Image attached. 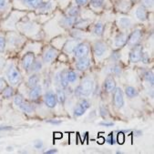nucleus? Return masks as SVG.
<instances>
[{
    "mask_svg": "<svg viewBox=\"0 0 154 154\" xmlns=\"http://www.w3.org/2000/svg\"><path fill=\"white\" fill-rule=\"evenodd\" d=\"M94 89V81L89 78H86L82 80L79 86L75 89V95L79 98L88 97Z\"/></svg>",
    "mask_w": 154,
    "mask_h": 154,
    "instance_id": "nucleus-1",
    "label": "nucleus"
},
{
    "mask_svg": "<svg viewBox=\"0 0 154 154\" xmlns=\"http://www.w3.org/2000/svg\"><path fill=\"white\" fill-rule=\"evenodd\" d=\"M7 78H8L9 83L13 86L17 85L21 81V74L17 70V69L13 65H11L8 68V69L7 71Z\"/></svg>",
    "mask_w": 154,
    "mask_h": 154,
    "instance_id": "nucleus-2",
    "label": "nucleus"
},
{
    "mask_svg": "<svg viewBox=\"0 0 154 154\" xmlns=\"http://www.w3.org/2000/svg\"><path fill=\"white\" fill-rule=\"evenodd\" d=\"M112 102L117 109H121L124 106V95L120 88H115L113 90Z\"/></svg>",
    "mask_w": 154,
    "mask_h": 154,
    "instance_id": "nucleus-3",
    "label": "nucleus"
},
{
    "mask_svg": "<svg viewBox=\"0 0 154 154\" xmlns=\"http://www.w3.org/2000/svg\"><path fill=\"white\" fill-rule=\"evenodd\" d=\"M142 53H143V48L140 44H137L133 46L130 52V61L131 63L140 62Z\"/></svg>",
    "mask_w": 154,
    "mask_h": 154,
    "instance_id": "nucleus-4",
    "label": "nucleus"
},
{
    "mask_svg": "<svg viewBox=\"0 0 154 154\" xmlns=\"http://www.w3.org/2000/svg\"><path fill=\"white\" fill-rule=\"evenodd\" d=\"M89 53V46L87 43H79L74 50V57L76 58H80L83 57H88Z\"/></svg>",
    "mask_w": 154,
    "mask_h": 154,
    "instance_id": "nucleus-5",
    "label": "nucleus"
},
{
    "mask_svg": "<svg viewBox=\"0 0 154 154\" xmlns=\"http://www.w3.org/2000/svg\"><path fill=\"white\" fill-rule=\"evenodd\" d=\"M141 36H142V32H141V30L137 28L135 30H133V31L131 32V34L130 35V37L127 38V43L128 46L130 47H133L137 44H139L140 38H141Z\"/></svg>",
    "mask_w": 154,
    "mask_h": 154,
    "instance_id": "nucleus-6",
    "label": "nucleus"
},
{
    "mask_svg": "<svg viewBox=\"0 0 154 154\" xmlns=\"http://www.w3.org/2000/svg\"><path fill=\"white\" fill-rule=\"evenodd\" d=\"M35 61V55L33 52H26L22 58V67L26 71H28Z\"/></svg>",
    "mask_w": 154,
    "mask_h": 154,
    "instance_id": "nucleus-7",
    "label": "nucleus"
},
{
    "mask_svg": "<svg viewBox=\"0 0 154 154\" xmlns=\"http://www.w3.org/2000/svg\"><path fill=\"white\" fill-rule=\"evenodd\" d=\"M44 102L46 104V106L49 109H54L57 106V98H56V94L52 91H48L45 94L44 97Z\"/></svg>",
    "mask_w": 154,
    "mask_h": 154,
    "instance_id": "nucleus-8",
    "label": "nucleus"
},
{
    "mask_svg": "<svg viewBox=\"0 0 154 154\" xmlns=\"http://www.w3.org/2000/svg\"><path fill=\"white\" fill-rule=\"evenodd\" d=\"M57 82L61 86L62 88H67L69 87V80H68V70L64 69L57 74L56 76Z\"/></svg>",
    "mask_w": 154,
    "mask_h": 154,
    "instance_id": "nucleus-9",
    "label": "nucleus"
},
{
    "mask_svg": "<svg viewBox=\"0 0 154 154\" xmlns=\"http://www.w3.org/2000/svg\"><path fill=\"white\" fill-rule=\"evenodd\" d=\"M75 66L79 71H85L90 66V60L88 57H83L78 58V61L76 62Z\"/></svg>",
    "mask_w": 154,
    "mask_h": 154,
    "instance_id": "nucleus-10",
    "label": "nucleus"
},
{
    "mask_svg": "<svg viewBox=\"0 0 154 154\" xmlns=\"http://www.w3.org/2000/svg\"><path fill=\"white\" fill-rule=\"evenodd\" d=\"M93 51L96 57H101L107 52V46L102 41H97L93 45Z\"/></svg>",
    "mask_w": 154,
    "mask_h": 154,
    "instance_id": "nucleus-11",
    "label": "nucleus"
},
{
    "mask_svg": "<svg viewBox=\"0 0 154 154\" xmlns=\"http://www.w3.org/2000/svg\"><path fill=\"white\" fill-rule=\"evenodd\" d=\"M135 16L137 17V19L140 22H144L148 19V11L147 9L143 7V6H139L136 8L135 11Z\"/></svg>",
    "mask_w": 154,
    "mask_h": 154,
    "instance_id": "nucleus-12",
    "label": "nucleus"
},
{
    "mask_svg": "<svg viewBox=\"0 0 154 154\" xmlns=\"http://www.w3.org/2000/svg\"><path fill=\"white\" fill-rule=\"evenodd\" d=\"M42 93V88L39 85H37L33 88H30V91L28 93V97L31 100H38Z\"/></svg>",
    "mask_w": 154,
    "mask_h": 154,
    "instance_id": "nucleus-13",
    "label": "nucleus"
},
{
    "mask_svg": "<svg viewBox=\"0 0 154 154\" xmlns=\"http://www.w3.org/2000/svg\"><path fill=\"white\" fill-rule=\"evenodd\" d=\"M116 88V81L113 78L112 75L110 76H108L105 79V82H104V88L107 92H112L114 90V88Z\"/></svg>",
    "mask_w": 154,
    "mask_h": 154,
    "instance_id": "nucleus-14",
    "label": "nucleus"
},
{
    "mask_svg": "<svg viewBox=\"0 0 154 154\" xmlns=\"http://www.w3.org/2000/svg\"><path fill=\"white\" fill-rule=\"evenodd\" d=\"M57 54V50H55L54 48H48L43 56V62L44 63H50L51 61L56 57Z\"/></svg>",
    "mask_w": 154,
    "mask_h": 154,
    "instance_id": "nucleus-15",
    "label": "nucleus"
},
{
    "mask_svg": "<svg viewBox=\"0 0 154 154\" xmlns=\"http://www.w3.org/2000/svg\"><path fill=\"white\" fill-rule=\"evenodd\" d=\"M127 36L124 33H119L115 37V46L117 48H121L127 43Z\"/></svg>",
    "mask_w": 154,
    "mask_h": 154,
    "instance_id": "nucleus-16",
    "label": "nucleus"
},
{
    "mask_svg": "<svg viewBox=\"0 0 154 154\" xmlns=\"http://www.w3.org/2000/svg\"><path fill=\"white\" fill-rule=\"evenodd\" d=\"M90 24V20L87 18H76L74 23V26L78 29H86Z\"/></svg>",
    "mask_w": 154,
    "mask_h": 154,
    "instance_id": "nucleus-17",
    "label": "nucleus"
},
{
    "mask_svg": "<svg viewBox=\"0 0 154 154\" xmlns=\"http://www.w3.org/2000/svg\"><path fill=\"white\" fill-rule=\"evenodd\" d=\"M52 8H53V3L51 1H48V2L44 1L42 5L38 8V13H41V14H47L49 11H51Z\"/></svg>",
    "mask_w": 154,
    "mask_h": 154,
    "instance_id": "nucleus-18",
    "label": "nucleus"
},
{
    "mask_svg": "<svg viewBox=\"0 0 154 154\" xmlns=\"http://www.w3.org/2000/svg\"><path fill=\"white\" fill-rule=\"evenodd\" d=\"M76 21V17H64L63 18H61L60 20V25L64 27H71L74 26V23Z\"/></svg>",
    "mask_w": 154,
    "mask_h": 154,
    "instance_id": "nucleus-19",
    "label": "nucleus"
},
{
    "mask_svg": "<svg viewBox=\"0 0 154 154\" xmlns=\"http://www.w3.org/2000/svg\"><path fill=\"white\" fill-rule=\"evenodd\" d=\"M78 40L76 39H70V40H68L64 46V50L67 52V53H72L74 52L77 45H78Z\"/></svg>",
    "mask_w": 154,
    "mask_h": 154,
    "instance_id": "nucleus-20",
    "label": "nucleus"
},
{
    "mask_svg": "<svg viewBox=\"0 0 154 154\" xmlns=\"http://www.w3.org/2000/svg\"><path fill=\"white\" fill-rule=\"evenodd\" d=\"M17 107L20 109V110H22L25 113H32L34 111V109H33L32 105L30 103H28L27 101H26L25 100Z\"/></svg>",
    "mask_w": 154,
    "mask_h": 154,
    "instance_id": "nucleus-21",
    "label": "nucleus"
},
{
    "mask_svg": "<svg viewBox=\"0 0 154 154\" xmlns=\"http://www.w3.org/2000/svg\"><path fill=\"white\" fill-rule=\"evenodd\" d=\"M104 28H105V26L102 22L99 21L95 24L94 27H93V33L95 36L97 37H101L103 32H104Z\"/></svg>",
    "mask_w": 154,
    "mask_h": 154,
    "instance_id": "nucleus-22",
    "label": "nucleus"
},
{
    "mask_svg": "<svg viewBox=\"0 0 154 154\" xmlns=\"http://www.w3.org/2000/svg\"><path fill=\"white\" fill-rule=\"evenodd\" d=\"M118 23H119V26L121 28H123V29H127V28L131 27V24H132L131 18H129L127 17H120L119 19Z\"/></svg>",
    "mask_w": 154,
    "mask_h": 154,
    "instance_id": "nucleus-23",
    "label": "nucleus"
},
{
    "mask_svg": "<svg viewBox=\"0 0 154 154\" xmlns=\"http://www.w3.org/2000/svg\"><path fill=\"white\" fill-rule=\"evenodd\" d=\"M56 98H57V100L60 104H64L66 101V99H67L65 91L62 88H57V92H56Z\"/></svg>",
    "mask_w": 154,
    "mask_h": 154,
    "instance_id": "nucleus-24",
    "label": "nucleus"
},
{
    "mask_svg": "<svg viewBox=\"0 0 154 154\" xmlns=\"http://www.w3.org/2000/svg\"><path fill=\"white\" fill-rule=\"evenodd\" d=\"M125 93H126V96L130 99H133L135 97L138 96L139 92L138 90L134 88V87H131V86H128L126 87L125 88Z\"/></svg>",
    "mask_w": 154,
    "mask_h": 154,
    "instance_id": "nucleus-25",
    "label": "nucleus"
},
{
    "mask_svg": "<svg viewBox=\"0 0 154 154\" xmlns=\"http://www.w3.org/2000/svg\"><path fill=\"white\" fill-rule=\"evenodd\" d=\"M80 14V8L79 6H73L69 8L67 11V16L71 17H78Z\"/></svg>",
    "mask_w": 154,
    "mask_h": 154,
    "instance_id": "nucleus-26",
    "label": "nucleus"
},
{
    "mask_svg": "<svg viewBox=\"0 0 154 154\" xmlns=\"http://www.w3.org/2000/svg\"><path fill=\"white\" fill-rule=\"evenodd\" d=\"M38 82H39V78L37 74H33L31 75L29 78H28V80H27V86L29 88H33L37 85H38Z\"/></svg>",
    "mask_w": 154,
    "mask_h": 154,
    "instance_id": "nucleus-27",
    "label": "nucleus"
},
{
    "mask_svg": "<svg viewBox=\"0 0 154 154\" xmlns=\"http://www.w3.org/2000/svg\"><path fill=\"white\" fill-rule=\"evenodd\" d=\"M109 72L111 75H113V76L119 77V76L121 74L122 69H121V68H120L118 64H114V65H112V66H110V67L109 68Z\"/></svg>",
    "mask_w": 154,
    "mask_h": 154,
    "instance_id": "nucleus-28",
    "label": "nucleus"
},
{
    "mask_svg": "<svg viewBox=\"0 0 154 154\" xmlns=\"http://www.w3.org/2000/svg\"><path fill=\"white\" fill-rule=\"evenodd\" d=\"M3 97L5 99H10L14 95V89L11 86H6L3 89Z\"/></svg>",
    "mask_w": 154,
    "mask_h": 154,
    "instance_id": "nucleus-29",
    "label": "nucleus"
},
{
    "mask_svg": "<svg viewBox=\"0 0 154 154\" xmlns=\"http://www.w3.org/2000/svg\"><path fill=\"white\" fill-rule=\"evenodd\" d=\"M105 0H89V5L92 8L94 9H99L101 8L104 5Z\"/></svg>",
    "mask_w": 154,
    "mask_h": 154,
    "instance_id": "nucleus-30",
    "label": "nucleus"
},
{
    "mask_svg": "<svg viewBox=\"0 0 154 154\" xmlns=\"http://www.w3.org/2000/svg\"><path fill=\"white\" fill-rule=\"evenodd\" d=\"M144 79L149 84H150V86H153V84H154V75H153V72L151 70H149L144 74Z\"/></svg>",
    "mask_w": 154,
    "mask_h": 154,
    "instance_id": "nucleus-31",
    "label": "nucleus"
},
{
    "mask_svg": "<svg viewBox=\"0 0 154 154\" xmlns=\"http://www.w3.org/2000/svg\"><path fill=\"white\" fill-rule=\"evenodd\" d=\"M42 69V62L39 60H36L33 62L31 68H30V69H31L32 72H38V71H40Z\"/></svg>",
    "mask_w": 154,
    "mask_h": 154,
    "instance_id": "nucleus-32",
    "label": "nucleus"
},
{
    "mask_svg": "<svg viewBox=\"0 0 154 154\" xmlns=\"http://www.w3.org/2000/svg\"><path fill=\"white\" fill-rule=\"evenodd\" d=\"M77 79H78L77 73L73 70H68V80H69V82L74 83V82H76Z\"/></svg>",
    "mask_w": 154,
    "mask_h": 154,
    "instance_id": "nucleus-33",
    "label": "nucleus"
},
{
    "mask_svg": "<svg viewBox=\"0 0 154 154\" xmlns=\"http://www.w3.org/2000/svg\"><path fill=\"white\" fill-rule=\"evenodd\" d=\"M154 0H141V6H143L146 9L153 8Z\"/></svg>",
    "mask_w": 154,
    "mask_h": 154,
    "instance_id": "nucleus-34",
    "label": "nucleus"
},
{
    "mask_svg": "<svg viewBox=\"0 0 154 154\" xmlns=\"http://www.w3.org/2000/svg\"><path fill=\"white\" fill-rule=\"evenodd\" d=\"M78 105H79V107H81L82 109H84L85 110H87V109H89V107H90L89 101H88V100H86V99H81V100H79V102Z\"/></svg>",
    "mask_w": 154,
    "mask_h": 154,
    "instance_id": "nucleus-35",
    "label": "nucleus"
},
{
    "mask_svg": "<svg viewBox=\"0 0 154 154\" xmlns=\"http://www.w3.org/2000/svg\"><path fill=\"white\" fill-rule=\"evenodd\" d=\"M120 57H121L120 53L118 50H114L110 55V60L113 61V62H118L120 58Z\"/></svg>",
    "mask_w": 154,
    "mask_h": 154,
    "instance_id": "nucleus-36",
    "label": "nucleus"
},
{
    "mask_svg": "<svg viewBox=\"0 0 154 154\" xmlns=\"http://www.w3.org/2000/svg\"><path fill=\"white\" fill-rule=\"evenodd\" d=\"M116 140L117 142H119V144H123L125 140V135L123 133V131H118V135L116 136Z\"/></svg>",
    "mask_w": 154,
    "mask_h": 154,
    "instance_id": "nucleus-37",
    "label": "nucleus"
},
{
    "mask_svg": "<svg viewBox=\"0 0 154 154\" xmlns=\"http://www.w3.org/2000/svg\"><path fill=\"white\" fill-rule=\"evenodd\" d=\"M85 112H86V110L78 105V106L75 108V109H74V116H75V117H80V116H82Z\"/></svg>",
    "mask_w": 154,
    "mask_h": 154,
    "instance_id": "nucleus-38",
    "label": "nucleus"
},
{
    "mask_svg": "<svg viewBox=\"0 0 154 154\" xmlns=\"http://www.w3.org/2000/svg\"><path fill=\"white\" fill-rule=\"evenodd\" d=\"M100 116L102 118H104V119L109 116V111H108L107 108L105 106H103V105L100 108Z\"/></svg>",
    "mask_w": 154,
    "mask_h": 154,
    "instance_id": "nucleus-39",
    "label": "nucleus"
},
{
    "mask_svg": "<svg viewBox=\"0 0 154 154\" xmlns=\"http://www.w3.org/2000/svg\"><path fill=\"white\" fill-rule=\"evenodd\" d=\"M106 141H107L109 144L113 145V144H115V143L117 142V140H116V137L114 136V134H113V133H110V134L108 136V138L106 139Z\"/></svg>",
    "mask_w": 154,
    "mask_h": 154,
    "instance_id": "nucleus-40",
    "label": "nucleus"
},
{
    "mask_svg": "<svg viewBox=\"0 0 154 154\" xmlns=\"http://www.w3.org/2000/svg\"><path fill=\"white\" fill-rule=\"evenodd\" d=\"M23 100H24V98H23V96L20 95V94H17V95L15 96V98H14V103H15L17 106H18Z\"/></svg>",
    "mask_w": 154,
    "mask_h": 154,
    "instance_id": "nucleus-41",
    "label": "nucleus"
},
{
    "mask_svg": "<svg viewBox=\"0 0 154 154\" xmlns=\"http://www.w3.org/2000/svg\"><path fill=\"white\" fill-rule=\"evenodd\" d=\"M6 48V39L4 37L0 36V52H4Z\"/></svg>",
    "mask_w": 154,
    "mask_h": 154,
    "instance_id": "nucleus-42",
    "label": "nucleus"
},
{
    "mask_svg": "<svg viewBox=\"0 0 154 154\" xmlns=\"http://www.w3.org/2000/svg\"><path fill=\"white\" fill-rule=\"evenodd\" d=\"M88 1L89 0H75V4L79 7H85L88 4Z\"/></svg>",
    "mask_w": 154,
    "mask_h": 154,
    "instance_id": "nucleus-43",
    "label": "nucleus"
},
{
    "mask_svg": "<svg viewBox=\"0 0 154 154\" xmlns=\"http://www.w3.org/2000/svg\"><path fill=\"white\" fill-rule=\"evenodd\" d=\"M149 60L150 59H149V57L148 53H142L140 61H142L144 64H148V63H149Z\"/></svg>",
    "mask_w": 154,
    "mask_h": 154,
    "instance_id": "nucleus-44",
    "label": "nucleus"
},
{
    "mask_svg": "<svg viewBox=\"0 0 154 154\" xmlns=\"http://www.w3.org/2000/svg\"><path fill=\"white\" fill-rule=\"evenodd\" d=\"M8 5V0H0V10H5Z\"/></svg>",
    "mask_w": 154,
    "mask_h": 154,
    "instance_id": "nucleus-45",
    "label": "nucleus"
},
{
    "mask_svg": "<svg viewBox=\"0 0 154 154\" xmlns=\"http://www.w3.org/2000/svg\"><path fill=\"white\" fill-rule=\"evenodd\" d=\"M72 36L74 37V39H76V40H79L82 38V34L79 31H78V30L72 31Z\"/></svg>",
    "mask_w": 154,
    "mask_h": 154,
    "instance_id": "nucleus-46",
    "label": "nucleus"
},
{
    "mask_svg": "<svg viewBox=\"0 0 154 154\" xmlns=\"http://www.w3.org/2000/svg\"><path fill=\"white\" fill-rule=\"evenodd\" d=\"M100 126H104V127H112L114 126V123L113 122H109V121H102L100 123Z\"/></svg>",
    "mask_w": 154,
    "mask_h": 154,
    "instance_id": "nucleus-47",
    "label": "nucleus"
},
{
    "mask_svg": "<svg viewBox=\"0 0 154 154\" xmlns=\"http://www.w3.org/2000/svg\"><path fill=\"white\" fill-rule=\"evenodd\" d=\"M47 122L49 123V124H52V125H58L61 123V120H59V119H48Z\"/></svg>",
    "mask_w": 154,
    "mask_h": 154,
    "instance_id": "nucleus-48",
    "label": "nucleus"
},
{
    "mask_svg": "<svg viewBox=\"0 0 154 154\" xmlns=\"http://www.w3.org/2000/svg\"><path fill=\"white\" fill-rule=\"evenodd\" d=\"M34 146H35V148H36V149H40L43 147V142H42L41 140H37V141L35 142Z\"/></svg>",
    "mask_w": 154,
    "mask_h": 154,
    "instance_id": "nucleus-49",
    "label": "nucleus"
},
{
    "mask_svg": "<svg viewBox=\"0 0 154 154\" xmlns=\"http://www.w3.org/2000/svg\"><path fill=\"white\" fill-rule=\"evenodd\" d=\"M6 87V80L3 78H0V91Z\"/></svg>",
    "mask_w": 154,
    "mask_h": 154,
    "instance_id": "nucleus-50",
    "label": "nucleus"
},
{
    "mask_svg": "<svg viewBox=\"0 0 154 154\" xmlns=\"http://www.w3.org/2000/svg\"><path fill=\"white\" fill-rule=\"evenodd\" d=\"M57 149H48V150L45 151L46 154H54V153H57Z\"/></svg>",
    "mask_w": 154,
    "mask_h": 154,
    "instance_id": "nucleus-51",
    "label": "nucleus"
},
{
    "mask_svg": "<svg viewBox=\"0 0 154 154\" xmlns=\"http://www.w3.org/2000/svg\"><path fill=\"white\" fill-rule=\"evenodd\" d=\"M54 137H55V139H60V138H62V133L56 132V133L54 134Z\"/></svg>",
    "mask_w": 154,
    "mask_h": 154,
    "instance_id": "nucleus-52",
    "label": "nucleus"
},
{
    "mask_svg": "<svg viewBox=\"0 0 154 154\" xmlns=\"http://www.w3.org/2000/svg\"><path fill=\"white\" fill-rule=\"evenodd\" d=\"M9 130H12L11 127H0V131H9Z\"/></svg>",
    "mask_w": 154,
    "mask_h": 154,
    "instance_id": "nucleus-53",
    "label": "nucleus"
},
{
    "mask_svg": "<svg viewBox=\"0 0 154 154\" xmlns=\"http://www.w3.org/2000/svg\"><path fill=\"white\" fill-rule=\"evenodd\" d=\"M21 1L24 3V4H26V6L30 3V2H31V1H33V0H21Z\"/></svg>",
    "mask_w": 154,
    "mask_h": 154,
    "instance_id": "nucleus-54",
    "label": "nucleus"
},
{
    "mask_svg": "<svg viewBox=\"0 0 154 154\" xmlns=\"http://www.w3.org/2000/svg\"><path fill=\"white\" fill-rule=\"evenodd\" d=\"M130 1H131V2H136V1H138V0H130Z\"/></svg>",
    "mask_w": 154,
    "mask_h": 154,
    "instance_id": "nucleus-55",
    "label": "nucleus"
}]
</instances>
